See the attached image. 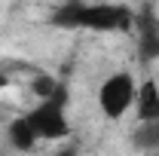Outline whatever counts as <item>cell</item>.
<instances>
[{"instance_id": "6da1fadb", "label": "cell", "mask_w": 159, "mask_h": 156, "mask_svg": "<svg viewBox=\"0 0 159 156\" xmlns=\"http://www.w3.org/2000/svg\"><path fill=\"white\" fill-rule=\"evenodd\" d=\"M61 28H83L98 34H129L135 28V9L125 3H67L52 16Z\"/></svg>"}, {"instance_id": "7a4b0ae2", "label": "cell", "mask_w": 159, "mask_h": 156, "mask_svg": "<svg viewBox=\"0 0 159 156\" xmlns=\"http://www.w3.org/2000/svg\"><path fill=\"white\" fill-rule=\"evenodd\" d=\"M64 107H67V92H64V86H58V92L52 98H43L34 110L25 113L40 141H61L70 135V119H67Z\"/></svg>"}, {"instance_id": "3957f363", "label": "cell", "mask_w": 159, "mask_h": 156, "mask_svg": "<svg viewBox=\"0 0 159 156\" xmlns=\"http://www.w3.org/2000/svg\"><path fill=\"white\" fill-rule=\"evenodd\" d=\"M135 95H138V80L132 77V71H113L98 86V110L116 122L135 107Z\"/></svg>"}, {"instance_id": "277c9868", "label": "cell", "mask_w": 159, "mask_h": 156, "mask_svg": "<svg viewBox=\"0 0 159 156\" xmlns=\"http://www.w3.org/2000/svg\"><path fill=\"white\" fill-rule=\"evenodd\" d=\"M135 40H138V55L141 61L159 58V19L153 9H141L135 12Z\"/></svg>"}, {"instance_id": "5b68a950", "label": "cell", "mask_w": 159, "mask_h": 156, "mask_svg": "<svg viewBox=\"0 0 159 156\" xmlns=\"http://www.w3.org/2000/svg\"><path fill=\"white\" fill-rule=\"evenodd\" d=\"M135 117L138 122H150L159 119V83L153 77H147L144 83H138V95H135Z\"/></svg>"}, {"instance_id": "8992f818", "label": "cell", "mask_w": 159, "mask_h": 156, "mask_svg": "<svg viewBox=\"0 0 159 156\" xmlns=\"http://www.w3.org/2000/svg\"><path fill=\"white\" fill-rule=\"evenodd\" d=\"M6 141H9V147H16V150H21V153L37 150V144H40L37 132L31 129V122H28V117H25V113H21V117H16L9 126H6Z\"/></svg>"}, {"instance_id": "52a82bcc", "label": "cell", "mask_w": 159, "mask_h": 156, "mask_svg": "<svg viewBox=\"0 0 159 156\" xmlns=\"http://www.w3.org/2000/svg\"><path fill=\"white\" fill-rule=\"evenodd\" d=\"M135 144L144 150H159V119L141 122V129L135 132Z\"/></svg>"}, {"instance_id": "ba28073f", "label": "cell", "mask_w": 159, "mask_h": 156, "mask_svg": "<svg viewBox=\"0 0 159 156\" xmlns=\"http://www.w3.org/2000/svg\"><path fill=\"white\" fill-rule=\"evenodd\" d=\"M58 80L52 77V74H37V77L31 80V92L37 95V101H43V98H52L55 92H58Z\"/></svg>"}, {"instance_id": "9c48e42d", "label": "cell", "mask_w": 159, "mask_h": 156, "mask_svg": "<svg viewBox=\"0 0 159 156\" xmlns=\"http://www.w3.org/2000/svg\"><path fill=\"white\" fill-rule=\"evenodd\" d=\"M9 83H12L9 74H6V71H0V89H9Z\"/></svg>"}]
</instances>
